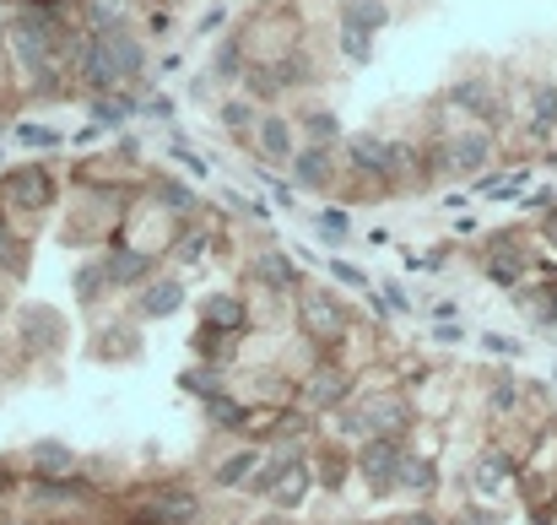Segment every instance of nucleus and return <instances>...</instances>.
<instances>
[{
  "mask_svg": "<svg viewBox=\"0 0 557 525\" xmlns=\"http://www.w3.org/2000/svg\"><path fill=\"white\" fill-rule=\"evenodd\" d=\"M487 277H493V282H515V277H520V260H504V255H493Z\"/></svg>",
  "mask_w": 557,
  "mask_h": 525,
  "instance_id": "nucleus-33",
  "label": "nucleus"
},
{
  "mask_svg": "<svg viewBox=\"0 0 557 525\" xmlns=\"http://www.w3.org/2000/svg\"><path fill=\"white\" fill-rule=\"evenodd\" d=\"M180 304H185V282H180V277H158V282L141 293L136 315H141V320H169Z\"/></svg>",
  "mask_w": 557,
  "mask_h": 525,
  "instance_id": "nucleus-7",
  "label": "nucleus"
},
{
  "mask_svg": "<svg viewBox=\"0 0 557 525\" xmlns=\"http://www.w3.org/2000/svg\"><path fill=\"white\" fill-rule=\"evenodd\" d=\"M557 120V87H536V114H531V131L536 136H547Z\"/></svg>",
  "mask_w": 557,
  "mask_h": 525,
  "instance_id": "nucleus-22",
  "label": "nucleus"
},
{
  "mask_svg": "<svg viewBox=\"0 0 557 525\" xmlns=\"http://www.w3.org/2000/svg\"><path fill=\"white\" fill-rule=\"evenodd\" d=\"M304 395H309V406H336V401H347V374L342 368H320Z\"/></svg>",
  "mask_w": 557,
  "mask_h": 525,
  "instance_id": "nucleus-15",
  "label": "nucleus"
},
{
  "mask_svg": "<svg viewBox=\"0 0 557 525\" xmlns=\"http://www.w3.org/2000/svg\"><path fill=\"white\" fill-rule=\"evenodd\" d=\"M438 477H433V461H411L400 455V472H395V488H411V493H428Z\"/></svg>",
  "mask_w": 557,
  "mask_h": 525,
  "instance_id": "nucleus-19",
  "label": "nucleus"
},
{
  "mask_svg": "<svg viewBox=\"0 0 557 525\" xmlns=\"http://www.w3.org/2000/svg\"><path fill=\"white\" fill-rule=\"evenodd\" d=\"M276 499H282L287 510H293V504L304 499V466H293V483H282V488H276Z\"/></svg>",
  "mask_w": 557,
  "mask_h": 525,
  "instance_id": "nucleus-31",
  "label": "nucleus"
},
{
  "mask_svg": "<svg viewBox=\"0 0 557 525\" xmlns=\"http://www.w3.org/2000/svg\"><path fill=\"white\" fill-rule=\"evenodd\" d=\"M11 525H27V521H11Z\"/></svg>",
  "mask_w": 557,
  "mask_h": 525,
  "instance_id": "nucleus-42",
  "label": "nucleus"
},
{
  "mask_svg": "<svg viewBox=\"0 0 557 525\" xmlns=\"http://www.w3.org/2000/svg\"><path fill=\"white\" fill-rule=\"evenodd\" d=\"M304 326H309V337H320V342H331V337H342V298H331V293H309L304 298Z\"/></svg>",
  "mask_w": 557,
  "mask_h": 525,
  "instance_id": "nucleus-5",
  "label": "nucleus"
},
{
  "mask_svg": "<svg viewBox=\"0 0 557 525\" xmlns=\"http://www.w3.org/2000/svg\"><path fill=\"white\" fill-rule=\"evenodd\" d=\"M482 347H487V352H498V357H515V352H520V342H509V337H487Z\"/></svg>",
  "mask_w": 557,
  "mask_h": 525,
  "instance_id": "nucleus-37",
  "label": "nucleus"
},
{
  "mask_svg": "<svg viewBox=\"0 0 557 525\" xmlns=\"http://www.w3.org/2000/svg\"><path fill=\"white\" fill-rule=\"evenodd\" d=\"M342 54H347L352 65H363L373 54V33H363V27H342Z\"/></svg>",
  "mask_w": 557,
  "mask_h": 525,
  "instance_id": "nucleus-23",
  "label": "nucleus"
},
{
  "mask_svg": "<svg viewBox=\"0 0 557 525\" xmlns=\"http://www.w3.org/2000/svg\"><path fill=\"white\" fill-rule=\"evenodd\" d=\"M11 255H16V244H11V233H5V222H0V266H11Z\"/></svg>",
  "mask_w": 557,
  "mask_h": 525,
  "instance_id": "nucleus-38",
  "label": "nucleus"
},
{
  "mask_svg": "<svg viewBox=\"0 0 557 525\" xmlns=\"http://www.w3.org/2000/svg\"><path fill=\"white\" fill-rule=\"evenodd\" d=\"M293 174H298V184H309V190H314V184H325V179H331V147H320V142H314V147L293 152Z\"/></svg>",
  "mask_w": 557,
  "mask_h": 525,
  "instance_id": "nucleus-12",
  "label": "nucleus"
},
{
  "mask_svg": "<svg viewBox=\"0 0 557 525\" xmlns=\"http://www.w3.org/2000/svg\"><path fill=\"white\" fill-rule=\"evenodd\" d=\"M406 401H395V395H369L358 412H347V428L352 434H406Z\"/></svg>",
  "mask_w": 557,
  "mask_h": 525,
  "instance_id": "nucleus-2",
  "label": "nucleus"
},
{
  "mask_svg": "<svg viewBox=\"0 0 557 525\" xmlns=\"http://www.w3.org/2000/svg\"><path fill=\"white\" fill-rule=\"evenodd\" d=\"M98 288H103V266H82V271H76V298H82V304H92V298H98Z\"/></svg>",
  "mask_w": 557,
  "mask_h": 525,
  "instance_id": "nucleus-27",
  "label": "nucleus"
},
{
  "mask_svg": "<svg viewBox=\"0 0 557 525\" xmlns=\"http://www.w3.org/2000/svg\"><path fill=\"white\" fill-rule=\"evenodd\" d=\"M222 125H227V131H249V125H255V109L233 98V103H222Z\"/></svg>",
  "mask_w": 557,
  "mask_h": 525,
  "instance_id": "nucleus-28",
  "label": "nucleus"
},
{
  "mask_svg": "<svg viewBox=\"0 0 557 525\" xmlns=\"http://www.w3.org/2000/svg\"><path fill=\"white\" fill-rule=\"evenodd\" d=\"M27 466H33L38 477H71V444H60V439H38V444L27 450Z\"/></svg>",
  "mask_w": 557,
  "mask_h": 525,
  "instance_id": "nucleus-11",
  "label": "nucleus"
},
{
  "mask_svg": "<svg viewBox=\"0 0 557 525\" xmlns=\"http://www.w3.org/2000/svg\"><path fill=\"white\" fill-rule=\"evenodd\" d=\"M389 22L384 0H342V27H363V33H379Z\"/></svg>",
  "mask_w": 557,
  "mask_h": 525,
  "instance_id": "nucleus-16",
  "label": "nucleus"
},
{
  "mask_svg": "<svg viewBox=\"0 0 557 525\" xmlns=\"http://www.w3.org/2000/svg\"><path fill=\"white\" fill-rule=\"evenodd\" d=\"M60 331H65V326H60L54 309H38V304L22 309V342H27L33 352H54L60 347Z\"/></svg>",
  "mask_w": 557,
  "mask_h": 525,
  "instance_id": "nucleus-6",
  "label": "nucleus"
},
{
  "mask_svg": "<svg viewBox=\"0 0 557 525\" xmlns=\"http://www.w3.org/2000/svg\"><path fill=\"white\" fill-rule=\"evenodd\" d=\"M249 472H255V455H233V461H222L216 483H222V488H238V483H244Z\"/></svg>",
  "mask_w": 557,
  "mask_h": 525,
  "instance_id": "nucleus-26",
  "label": "nucleus"
},
{
  "mask_svg": "<svg viewBox=\"0 0 557 525\" xmlns=\"http://www.w3.org/2000/svg\"><path fill=\"white\" fill-rule=\"evenodd\" d=\"M16 142H22V147H60V131H49V125H22Z\"/></svg>",
  "mask_w": 557,
  "mask_h": 525,
  "instance_id": "nucleus-29",
  "label": "nucleus"
},
{
  "mask_svg": "<svg viewBox=\"0 0 557 525\" xmlns=\"http://www.w3.org/2000/svg\"><path fill=\"white\" fill-rule=\"evenodd\" d=\"M255 136H260V152H265L271 163H287V158L298 152V147H293V131H287V120H260V131H255Z\"/></svg>",
  "mask_w": 557,
  "mask_h": 525,
  "instance_id": "nucleus-14",
  "label": "nucleus"
},
{
  "mask_svg": "<svg viewBox=\"0 0 557 525\" xmlns=\"http://www.w3.org/2000/svg\"><path fill=\"white\" fill-rule=\"evenodd\" d=\"M216 71H222V76H238V44H222V54H216Z\"/></svg>",
  "mask_w": 557,
  "mask_h": 525,
  "instance_id": "nucleus-35",
  "label": "nucleus"
},
{
  "mask_svg": "<svg viewBox=\"0 0 557 525\" xmlns=\"http://www.w3.org/2000/svg\"><path fill=\"white\" fill-rule=\"evenodd\" d=\"M395 472H400V439L395 434H379L369 450H363V477H369L373 499H384L395 488Z\"/></svg>",
  "mask_w": 557,
  "mask_h": 525,
  "instance_id": "nucleus-4",
  "label": "nucleus"
},
{
  "mask_svg": "<svg viewBox=\"0 0 557 525\" xmlns=\"http://www.w3.org/2000/svg\"><path fill=\"white\" fill-rule=\"evenodd\" d=\"M206 417H211L216 428H244V423H249V412H244L238 401H227L222 390H216V395H206Z\"/></svg>",
  "mask_w": 557,
  "mask_h": 525,
  "instance_id": "nucleus-20",
  "label": "nucleus"
},
{
  "mask_svg": "<svg viewBox=\"0 0 557 525\" xmlns=\"http://www.w3.org/2000/svg\"><path fill=\"white\" fill-rule=\"evenodd\" d=\"M147 277H152V255H141V249H114L103 260V282L109 288H131V282H147Z\"/></svg>",
  "mask_w": 557,
  "mask_h": 525,
  "instance_id": "nucleus-8",
  "label": "nucleus"
},
{
  "mask_svg": "<svg viewBox=\"0 0 557 525\" xmlns=\"http://www.w3.org/2000/svg\"><path fill=\"white\" fill-rule=\"evenodd\" d=\"M5 200L22 206V211H44V206L54 200V179H49V169H44V163H27V169L5 174Z\"/></svg>",
  "mask_w": 557,
  "mask_h": 525,
  "instance_id": "nucleus-3",
  "label": "nucleus"
},
{
  "mask_svg": "<svg viewBox=\"0 0 557 525\" xmlns=\"http://www.w3.org/2000/svg\"><path fill=\"white\" fill-rule=\"evenodd\" d=\"M304 125H309V136H314V142H320V147H325V142H336V136H342V125H336V114H325V109H314V114H309V120H304Z\"/></svg>",
  "mask_w": 557,
  "mask_h": 525,
  "instance_id": "nucleus-25",
  "label": "nucleus"
},
{
  "mask_svg": "<svg viewBox=\"0 0 557 525\" xmlns=\"http://www.w3.org/2000/svg\"><path fill=\"white\" fill-rule=\"evenodd\" d=\"M5 488H11V477H5V472H0V493H5Z\"/></svg>",
  "mask_w": 557,
  "mask_h": 525,
  "instance_id": "nucleus-41",
  "label": "nucleus"
},
{
  "mask_svg": "<svg viewBox=\"0 0 557 525\" xmlns=\"http://www.w3.org/2000/svg\"><path fill=\"white\" fill-rule=\"evenodd\" d=\"M314 233H320V239H331V244H342V239L352 233V222H347V211H336V206H325V211L314 217Z\"/></svg>",
  "mask_w": 557,
  "mask_h": 525,
  "instance_id": "nucleus-21",
  "label": "nucleus"
},
{
  "mask_svg": "<svg viewBox=\"0 0 557 525\" xmlns=\"http://www.w3.org/2000/svg\"><path fill=\"white\" fill-rule=\"evenodd\" d=\"M92 44H98V54H103L114 87H120V82H136V76L147 71V49H141L136 33H125V27H103V33H92Z\"/></svg>",
  "mask_w": 557,
  "mask_h": 525,
  "instance_id": "nucleus-1",
  "label": "nucleus"
},
{
  "mask_svg": "<svg viewBox=\"0 0 557 525\" xmlns=\"http://www.w3.org/2000/svg\"><path fill=\"white\" fill-rule=\"evenodd\" d=\"M158 195H163V200H169V206H174V211H189V206H195V195H189L185 184H163V190H158Z\"/></svg>",
  "mask_w": 557,
  "mask_h": 525,
  "instance_id": "nucleus-32",
  "label": "nucleus"
},
{
  "mask_svg": "<svg viewBox=\"0 0 557 525\" xmlns=\"http://www.w3.org/2000/svg\"><path fill=\"white\" fill-rule=\"evenodd\" d=\"M200 320H206V331H244L249 309H244L233 293H211V298L200 304Z\"/></svg>",
  "mask_w": 557,
  "mask_h": 525,
  "instance_id": "nucleus-9",
  "label": "nucleus"
},
{
  "mask_svg": "<svg viewBox=\"0 0 557 525\" xmlns=\"http://www.w3.org/2000/svg\"><path fill=\"white\" fill-rule=\"evenodd\" d=\"M487 152H493V136H487V131H466V136L455 142V152H449V169H455V174H476V169L487 163Z\"/></svg>",
  "mask_w": 557,
  "mask_h": 525,
  "instance_id": "nucleus-10",
  "label": "nucleus"
},
{
  "mask_svg": "<svg viewBox=\"0 0 557 525\" xmlns=\"http://www.w3.org/2000/svg\"><path fill=\"white\" fill-rule=\"evenodd\" d=\"M92 114H98V125H120V120L131 114V103H98Z\"/></svg>",
  "mask_w": 557,
  "mask_h": 525,
  "instance_id": "nucleus-34",
  "label": "nucleus"
},
{
  "mask_svg": "<svg viewBox=\"0 0 557 525\" xmlns=\"http://www.w3.org/2000/svg\"><path fill=\"white\" fill-rule=\"evenodd\" d=\"M255 277H260L265 288H293V282H298V266H293L287 255H276V249H271V255H260V260H255Z\"/></svg>",
  "mask_w": 557,
  "mask_h": 525,
  "instance_id": "nucleus-17",
  "label": "nucleus"
},
{
  "mask_svg": "<svg viewBox=\"0 0 557 525\" xmlns=\"http://www.w3.org/2000/svg\"><path fill=\"white\" fill-rule=\"evenodd\" d=\"M180 260H185V266H200V260H206V233H185V244H180Z\"/></svg>",
  "mask_w": 557,
  "mask_h": 525,
  "instance_id": "nucleus-30",
  "label": "nucleus"
},
{
  "mask_svg": "<svg viewBox=\"0 0 557 525\" xmlns=\"http://www.w3.org/2000/svg\"><path fill=\"white\" fill-rule=\"evenodd\" d=\"M449 103H455V109H471V114H482V120H493V109H498V103H493V93H487L482 82L455 87V93H449Z\"/></svg>",
  "mask_w": 557,
  "mask_h": 525,
  "instance_id": "nucleus-18",
  "label": "nucleus"
},
{
  "mask_svg": "<svg viewBox=\"0 0 557 525\" xmlns=\"http://www.w3.org/2000/svg\"><path fill=\"white\" fill-rule=\"evenodd\" d=\"M352 169H358V174H389V142L352 136Z\"/></svg>",
  "mask_w": 557,
  "mask_h": 525,
  "instance_id": "nucleus-13",
  "label": "nucleus"
},
{
  "mask_svg": "<svg viewBox=\"0 0 557 525\" xmlns=\"http://www.w3.org/2000/svg\"><path fill=\"white\" fill-rule=\"evenodd\" d=\"M400 525H438V521H433V515H406Z\"/></svg>",
  "mask_w": 557,
  "mask_h": 525,
  "instance_id": "nucleus-40",
  "label": "nucleus"
},
{
  "mask_svg": "<svg viewBox=\"0 0 557 525\" xmlns=\"http://www.w3.org/2000/svg\"><path fill=\"white\" fill-rule=\"evenodd\" d=\"M22 5H44V11H65L71 0H22Z\"/></svg>",
  "mask_w": 557,
  "mask_h": 525,
  "instance_id": "nucleus-39",
  "label": "nucleus"
},
{
  "mask_svg": "<svg viewBox=\"0 0 557 525\" xmlns=\"http://www.w3.org/2000/svg\"><path fill=\"white\" fill-rule=\"evenodd\" d=\"M331 271H336V277H342L347 288H369V277H363V271H352L347 260H331Z\"/></svg>",
  "mask_w": 557,
  "mask_h": 525,
  "instance_id": "nucleus-36",
  "label": "nucleus"
},
{
  "mask_svg": "<svg viewBox=\"0 0 557 525\" xmlns=\"http://www.w3.org/2000/svg\"><path fill=\"white\" fill-rule=\"evenodd\" d=\"M509 472H515L509 461H482V472H476V488H482V493H498V488L509 483Z\"/></svg>",
  "mask_w": 557,
  "mask_h": 525,
  "instance_id": "nucleus-24",
  "label": "nucleus"
}]
</instances>
